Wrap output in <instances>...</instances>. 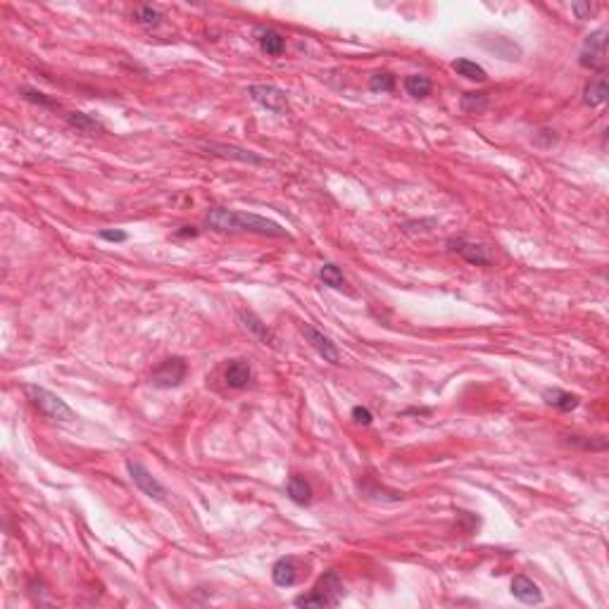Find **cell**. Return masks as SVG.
<instances>
[{"mask_svg": "<svg viewBox=\"0 0 609 609\" xmlns=\"http://www.w3.org/2000/svg\"><path fill=\"white\" fill-rule=\"evenodd\" d=\"M572 12H576L578 19H588V17L593 15V5H590V3H574Z\"/></svg>", "mask_w": 609, "mask_h": 609, "instance_id": "30", "label": "cell"}, {"mask_svg": "<svg viewBox=\"0 0 609 609\" xmlns=\"http://www.w3.org/2000/svg\"><path fill=\"white\" fill-rule=\"evenodd\" d=\"M452 69L457 72L460 76H465V79L469 81H485L488 79V74H485V69L481 65H476L474 60H467V58H457L455 62H452Z\"/></svg>", "mask_w": 609, "mask_h": 609, "instance_id": "19", "label": "cell"}, {"mask_svg": "<svg viewBox=\"0 0 609 609\" xmlns=\"http://www.w3.org/2000/svg\"><path fill=\"white\" fill-rule=\"evenodd\" d=\"M136 22L141 26H145V29H158L162 22H165V15H162L158 8H153V5H141V8L136 10Z\"/></svg>", "mask_w": 609, "mask_h": 609, "instance_id": "22", "label": "cell"}, {"mask_svg": "<svg viewBox=\"0 0 609 609\" xmlns=\"http://www.w3.org/2000/svg\"><path fill=\"white\" fill-rule=\"evenodd\" d=\"M319 278L324 281V286H331V288H336V290H340V288L345 286L343 272H340L336 265H324L322 269H319Z\"/></svg>", "mask_w": 609, "mask_h": 609, "instance_id": "23", "label": "cell"}, {"mask_svg": "<svg viewBox=\"0 0 609 609\" xmlns=\"http://www.w3.org/2000/svg\"><path fill=\"white\" fill-rule=\"evenodd\" d=\"M205 150L215 155H226V158L241 160V162H253V165H265V158L255 155L253 150L245 148H236V145H224V143H205Z\"/></svg>", "mask_w": 609, "mask_h": 609, "instance_id": "13", "label": "cell"}, {"mask_svg": "<svg viewBox=\"0 0 609 609\" xmlns=\"http://www.w3.org/2000/svg\"><path fill=\"white\" fill-rule=\"evenodd\" d=\"M555 141H557V136H555V131H550V128H543V131L533 133V143L540 145V148H550Z\"/></svg>", "mask_w": 609, "mask_h": 609, "instance_id": "27", "label": "cell"}, {"mask_svg": "<svg viewBox=\"0 0 609 609\" xmlns=\"http://www.w3.org/2000/svg\"><path fill=\"white\" fill-rule=\"evenodd\" d=\"M607 79L605 76H600V79H593L585 86L583 91V103L588 105V108H600V105L607 103Z\"/></svg>", "mask_w": 609, "mask_h": 609, "instance_id": "17", "label": "cell"}, {"mask_svg": "<svg viewBox=\"0 0 609 609\" xmlns=\"http://www.w3.org/2000/svg\"><path fill=\"white\" fill-rule=\"evenodd\" d=\"M448 248L452 250V253L460 255V257H465L469 265H476V267H488L490 265L488 248H483V245H478V243H469L467 238H450Z\"/></svg>", "mask_w": 609, "mask_h": 609, "instance_id": "9", "label": "cell"}, {"mask_svg": "<svg viewBox=\"0 0 609 609\" xmlns=\"http://www.w3.org/2000/svg\"><path fill=\"white\" fill-rule=\"evenodd\" d=\"M353 419H355L357 424H362V426H369V424L374 422V415L367 410V407H360V405H357V407H353Z\"/></svg>", "mask_w": 609, "mask_h": 609, "instance_id": "29", "label": "cell"}, {"mask_svg": "<svg viewBox=\"0 0 609 609\" xmlns=\"http://www.w3.org/2000/svg\"><path fill=\"white\" fill-rule=\"evenodd\" d=\"M578 65L585 67V69L605 72L607 67V29L605 26L593 31L583 41V48H581V55H578Z\"/></svg>", "mask_w": 609, "mask_h": 609, "instance_id": "4", "label": "cell"}, {"mask_svg": "<svg viewBox=\"0 0 609 609\" xmlns=\"http://www.w3.org/2000/svg\"><path fill=\"white\" fill-rule=\"evenodd\" d=\"M250 98L257 105H262L265 110H269L274 115H286L288 112V96L276 86H267V83H253L248 88Z\"/></svg>", "mask_w": 609, "mask_h": 609, "instance_id": "7", "label": "cell"}, {"mask_svg": "<svg viewBox=\"0 0 609 609\" xmlns=\"http://www.w3.org/2000/svg\"><path fill=\"white\" fill-rule=\"evenodd\" d=\"M488 105H490L488 93H465V96H462V100H460L462 112H467V115L483 112V110L488 108Z\"/></svg>", "mask_w": 609, "mask_h": 609, "instance_id": "20", "label": "cell"}, {"mask_svg": "<svg viewBox=\"0 0 609 609\" xmlns=\"http://www.w3.org/2000/svg\"><path fill=\"white\" fill-rule=\"evenodd\" d=\"M431 88H433L431 79L424 74H412L405 79V91L410 93L412 98H426L428 93H431Z\"/></svg>", "mask_w": 609, "mask_h": 609, "instance_id": "21", "label": "cell"}, {"mask_svg": "<svg viewBox=\"0 0 609 609\" xmlns=\"http://www.w3.org/2000/svg\"><path fill=\"white\" fill-rule=\"evenodd\" d=\"M288 497L293 502H298V505H307V502L312 500V485H310V481H307L305 476H298V474H293V476L288 478Z\"/></svg>", "mask_w": 609, "mask_h": 609, "instance_id": "18", "label": "cell"}, {"mask_svg": "<svg viewBox=\"0 0 609 609\" xmlns=\"http://www.w3.org/2000/svg\"><path fill=\"white\" fill-rule=\"evenodd\" d=\"M343 597V581L336 572H326L319 578L310 595H300L293 600L295 607H336Z\"/></svg>", "mask_w": 609, "mask_h": 609, "instance_id": "2", "label": "cell"}, {"mask_svg": "<svg viewBox=\"0 0 609 609\" xmlns=\"http://www.w3.org/2000/svg\"><path fill=\"white\" fill-rule=\"evenodd\" d=\"M205 224L215 231H248L267 238H288V231L274 219L260 217L255 212H238L226 208H212L205 217Z\"/></svg>", "mask_w": 609, "mask_h": 609, "instance_id": "1", "label": "cell"}, {"mask_svg": "<svg viewBox=\"0 0 609 609\" xmlns=\"http://www.w3.org/2000/svg\"><path fill=\"white\" fill-rule=\"evenodd\" d=\"M543 400L547 402L550 407H555V410L560 412H572L578 407V395L574 393H567V390H560V388H547L543 390Z\"/></svg>", "mask_w": 609, "mask_h": 609, "instance_id": "15", "label": "cell"}, {"mask_svg": "<svg viewBox=\"0 0 609 609\" xmlns=\"http://www.w3.org/2000/svg\"><path fill=\"white\" fill-rule=\"evenodd\" d=\"M19 93H22V98H24V100H29V103H33V105H41V108H60V105L55 103V100L46 98V93L36 91V88L22 86V88H19Z\"/></svg>", "mask_w": 609, "mask_h": 609, "instance_id": "26", "label": "cell"}, {"mask_svg": "<svg viewBox=\"0 0 609 609\" xmlns=\"http://www.w3.org/2000/svg\"><path fill=\"white\" fill-rule=\"evenodd\" d=\"M512 595L517 597L519 602H524V605H540V602H543V593H540V588L526 576H514Z\"/></svg>", "mask_w": 609, "mask_h": 609, "instance_id": "11", "label": "cell"}, {"mask_svg": "<svg viewBox=\"0 0 609 609\" xmlns=\"http://www.w3.org/2000/svg\"><path fill=\"white\" fill-rule=\"evenodd\" d=\"M224 381L228 388H245L250 381H253V369L245 360H231L224 369Z\"/></svg>", "mask_w": 609, "mask_h": 609, "instance_id": "10", "label": "cell"}, {"mask_svg": "<svg viewBox=\"0 0 609 609\" xmlns=\"http://www.w3.org/2000/svg\"><path fill=\"white\" fill-rule=\"evenodd\" d=\"M188 376V362L183 357H169L155 369L150 383L155 388H178Z\"/></svg>", "mask_w": 609, "mask_h": 609, "instance_id": "5", "label": "cell"}, {"mask_svg": "<svg viewBox=\"0 0 609 609\" xmlns=\"http://www.w3.org/2000/svg\"><path fill=\"white\" fill-rule=\"evenodd\" d=\"M303 336H305L307 343L317 350V355H319L324 362H331V365H338V362H340V353H338L336 343H333L326 333H322L319 328H315L312 324H305Z\"/></svg>", "mask_w": 609, "mask_h": 609, "instance_id": "8", "label": "cell"}, {"mask_svg": "<svg viewBox=\"0 0 609 609\" xmlns=\"http://www.w3.org/2000/svg\"><path fill=\"white\" fill-rule=\"evenodd\" d=\"M255 38L267 55H281L286 48V38L272 26H255Z\"/></svg>", "mask_w": 609, "mask_h": 609, "instance_id": "12", "label": "cell"}, {"mask_svg": "<svg viewBox=\"0 0 609 609\" xmlns=\"http://www.w3.org/2000/svg\"><path fill=\"white\" fill-rule=\"evenodd\" d=\"M176 236L178 238H195V236H198V228H195V226H181L176 231Z\"/></svg>", "mask_w": 609, "mask_h": 609, "instance_id": "31", "label": "cell"}, {"mask_svg": "<svg viewBox=\"0 0 609 609\" xmlns=\"http://www.w3.org/2000/svg\"><path fill=\"white\" fill-rule=\"evenodd\" d=\"M241 317H243V322H245V328H250V331H253L255 336H260L262 340H265V343H272V333H269V328H267L265 324L257 319L253 312H243Z\"/></svg>", "mask_w": 609, "mask_h": 609, "instance_id": "25", "label": "cell"}, {"mask_svg": "<svg viewBox=\"0 0 609 609\" xmlns=\"http://www.w3.org/2000/svg\"><path fill=\"white\" fill-rule=\"evenodd\" d=\"M395 88V76L388 74V72H378L369 79V91L374 93H390Z\"/></svg>", "mask_w": 609, "mask_h": 609, "instance_id": "24", "label": "cell"}, {"mask_svg": "<svg viewBox=\"0 0 609 609\" xmlns=\"http://www.w3.org/2000/svg\"><path fill=\"white\" fill-rule=\"evenodd\" d=\"M272 578L278 588H290L298 581V567H295L293 557H283L272 567Z\"/></svg>", "mask_w": 609, "mask_h": 609, "instance_id": "14", "label": "cell"}, {"mask_svg": "<svg viewBox=\"0 0 609 609\" xmlns=\"http://www.w3.org/2000/svg\"><path fill=\"white\" fill-rule=\"evenodd\" d=\"M100 238H103V241H110V243H124V241H128V233L126 231H108V228H103V231L98 233Z\"/></svg>", "mask_w": 609, "mask_h": 609, "instance_id": "28", "label": "cell"}, {"mask_svg": "<svg viewBox=\"0 0 609 609\" xmlns=\"http://www.w3.org/2000/svg\"><path fill=\"white\" fill-rule=\"evenodd\" d=\"M126 472H128V478L133 481V485H136V488L141 490L143 495L153 497V500H158V502H165L167 500L165 485H162L158 478H155L153 474H150L148 469L141 465V462L126 460Z\"/></svg>", "mask_w": 609, "mask_h": 609, "instance_id": "6", "label": "cell"}, {"mask_svg": "<svg viewBox=\"0 0 609 609\" xmlns=\"http://www.w3.org/2000/svg\"><path fill=\"white\" fill-rule=\"evenodd\" d=\"M67 124L72 128H76L79 133H103L105 126L100 124L96 117L86 115V112H67Z\"/></svg>", "mask_w": 609, "mask_h": 609, "instance_id": "16", "label": "cell"}, {"mask_svg": "<svg viewBox=\"0 0 609 609\" xmlns=\"http://www.w3.org/2000/svg\"><path fill=\"white\" fill-rule=\"evenodd\" d=\"M24 390H26V395H29V400L33 402V407H36L43 417L53 419V422H72V419H74L72 407L67 405L60 395L50 393L48 388H41V385H31L29 383Z\"/></svg>", "mask_w": 609, "mask_h": 609, "instance_id": "3", "label": "cell"}]
</instances>
